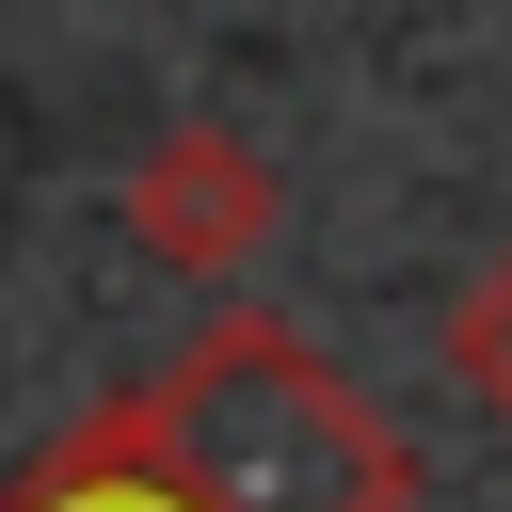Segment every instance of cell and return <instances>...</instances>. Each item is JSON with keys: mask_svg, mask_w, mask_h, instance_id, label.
I'll return each instance as SVG.
<instances>
[{"mask_svg": "<svg viewBox=\"0 0 512 512\" xmlns=\"http://www.w3.org/2000/svg\"><path fill=\"white\" fill-rule=\"evenodd\" d=\"M176 512H416V448L288 336V320H208L160 384L96 416Z\"/></svg>", "mask_w": 512, "mask_h": 512, "instance_id": "cell-1", "label": "cell"}, {"mask_svg": "<svg viewBox=\"0 0 512 512\" xmlns=\"http://www.w3.org/2000/svg\"><path fill=\"white\" fill-rule=\"evenodd\" d=\"M128 224H144L176 272H240V256H256V224H272V176H256L224 128H176V144L128 176Z\"/></svg>", "mask_w": 512, "mask_h": 512, "instance_id": "cell-2", "label": "cell"}, {"mask_svg": "<svg viewBox=\"0 0 512 512\" xmlns=\"http://www.w3.org/2000/svg\"><path fill=\"white\" fill-rule=\"evenodd\" d=\"M448 384L512 432V240H496V256L464 272V304H448Z\"/></svg>", "mask_w": 512, "mask_h": 512, "instance_id": "cell-3", "label": "cell"}, {"mask_svg": "<svg viewBox=\"0 0 512 512\" xmlns=\"http://www.w3.org/2000/svg\"><path fill=\"white\" fill-rule=\"evenodd\" d=\"M0 512H176V496H160V480H144L112 432H64V448H48V464H32Z\"/></svg>", "mask_w": 512, "mask_h": 512, "instance_id": "cell-4", "label": "cell"}]
</instances>
